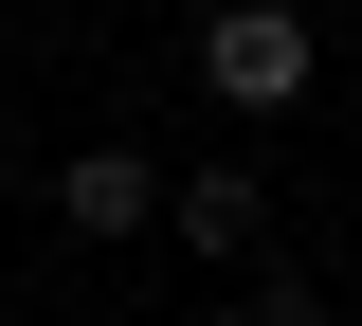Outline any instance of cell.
Listing matches in <instances>:
<instances>
[{
    "instance_id": "6da1fadb",
    "label": "cell",
    "mask_w": 362,
    "mask_h": 326,
    "mask_svg": "<svg viewBox=\"0 0 362 326\" xmlns=\"http://www.w3.org/2000/svg\"><path fill=\"white\" fill-rule=\"evenodd\" d=\"M326 73V37H308V0H218L199 18V91L235 109V127H272V109Z\"/></svg>"
},
{
    "instance_id": "7a4b0ae2",
    "label": "cell",
    "mask_w": 362,
    "mask_h": 326,
    "mask_svg": "<svg viewBox=\"0 0 362 326\" xmlns=\"http://www.w3.org/2000/svg\"><path fill=\"white\" fill-rule=\"evenodd\" d=\"M54 218L73 235H145L163 218V163H145V145H73V163H54Z\"/></svg>"
},
{
    "instance_id": "3957f363",
    "label": "cell",
    "mask_w": 362,
    "mask_h": 326,
    "mask_svg": "<svg viewBox=\"0 0 362 326\" xmlns=\"http://www.w3.org/2000/svg\"><path fill=\"white\" fill-rule=\"evenodd\" d=\"M163 218H181V254H254V218H272V199H254V163H181V182H163Z\"/></svg>"
},
{
    "instance_id": "277c9868",
    "label": "cell",
    "mask_w": 362,
    "mask_h": 326,
    "mask_svg": "<svg viewBox=\"0 0 362 326\" xmlns=\"http://www.w3.org/2000/svg\"><path fill=\"white\" fill-rule=\"evenodd\" d=\"M235 326H326V290H254V308H235Z\"/></svg>"
}]
</instances>
